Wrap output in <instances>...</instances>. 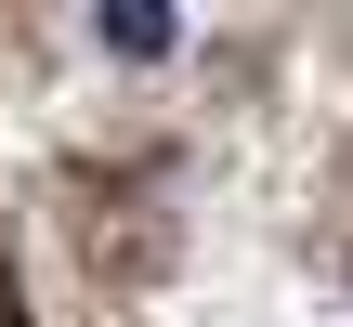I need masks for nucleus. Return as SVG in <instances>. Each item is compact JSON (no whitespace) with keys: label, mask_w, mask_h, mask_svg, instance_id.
Masks as SVG:
<instances>
[{"label":"nucleus","mask_w":353,"mask_h":327,"mask_svg":"<svg viewBox=\"0 0 353 327\" xmlns=\"http://www.w3.org/2000/svg\"><path fill=\"white\" fill-rule=\"evenodd\" d=\"M92 39H105V52H170V13H157V0H105Z\"/></svg>","instance_id":"f257e3e1"}]
</instances>
